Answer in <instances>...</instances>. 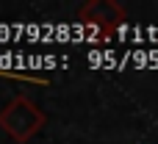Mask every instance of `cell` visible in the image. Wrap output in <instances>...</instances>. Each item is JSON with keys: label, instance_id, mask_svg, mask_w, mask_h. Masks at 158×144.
Instances as JSON below:
<instances>
[{"label": "cell", "instance_id": "cell-1", "mask_svg": "<svg viewBox=\"0 0 158 144\" xmlns=\"http://www.w3.org/2000/svg\"><path fill=\"white\" fill-rule=\"evenodd\" d=\"M44 111L31 103L25 94H17L3 111H0V128L3 133H8V139H14L17 144L31 142L42 128H44Z\"/></svg>", "mask_w": 158, "mask_h": 144}, {"label": "cell", "instance_id": "cell-2", "mask_svg": "<svg viewBox=\"0 0 158 144\" xmlns=\"http://www.w3.org/2000/svg\"><path fill=\"white\" fill-rule=\"evenodd\" d=\"M78 17H81V22L94 25V28H103V31L119 28L125 22V11L114 0H92V3H86L78 11Z\"/></svg>", "mask_w": 158, "mask_h": 144}]
</instances>
